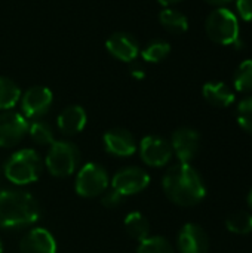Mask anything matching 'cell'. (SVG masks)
<instances>
[{"label": "cell", "instance_id": "cell-5", "mask_svg": "<svg viewBox=\"0 0 252 253\" xmlns=\"http://www.w3.org/2000/svg\"><path fill=\"white\" fill-rule=\"evenodd\" d=\"M208 37L218 44L229 46L239 39L238 16L227 7H217L212 10L205 22Z\"/></svg>", "mask_w": 252, "mask_h": 253}, {"label": "cell", "instance_id": "cell-9", "mask_svg": "<svg viewBox=\"0 0 252 253\" xmlns=\"http://www.w3.org/2000/svg\"><path fill=\"white\" fill-rule=\"evenodd\" d=\"M27 132L28 122L22 114L15 111H4L0 114V147H15Z\"/></svg>", "mask_w": 252, "mask_h": 253}, {"label": "cell", "instance_id": "cell-33", "mask_svg": "<svg viewBox=\"0 0 252 253\" xmlns=\"http://www.w3.org/2000/svg\"><path fill=\"white\" fill-rule=\"evenodd\" d=\"M0 253H3V243H1V240H0Z\"/></svg>", "mask_w": 252, "mask_h": 253}, {"label": "cell", "instance_id": "cell-14", "mask_svg": "<svg viewBox=\"0 0 252 253\" xmlns=\"http://www.w3.org/2000/svg\"><path fill=\"white\" fill-rule=\"evenodd\" d=\"M107 50L123 62H134L140 55V44L129 33H114L105 42Z\"/></svg>", "mask_w": 252, "mask_h": 253}, {"label": "cell", "instance_id": "cell-16", "mask_svg": "<svg viewBox=\"0 0 252 253\" xmlns=\"http://www.w3.org/2000/svg\"><path fill=\"white\" fill-rule=\"evenodd\" d=\"M86 122H88L86 111L80 105H68L61 111L56 120L58 129L65 136H73L82 132L86 126Z\"/></svg>", "mask_w": 252, "mask_h": 253}, {"label": "cell", "instance_id": "cell-12", "mask_svg": "<svg viewBox=\"0 0 252 253\" xmlns=\"http://www.w3.org/2000/svg\"><path fill=\"white\" fill-rule=\"evenodd\" d=\"M180 253H208L209 237L198 224H186L178 234Z\"/></svg>", "mask_w": 252, "mask_h": 253}, {"label": "cell", "instance_id": "cell-17", "mask_svg": "<svg viewBox=\"0 0 252 253\" xmlns=\"http://www.w3.org/2000/svg\"><path fill=\"white\" fill-rule=\"evenodd\" d=\"M203 98L214 107L226 108L235 102L233 90L223 82H208L202 89Z\"/></svg>", "mask_w": 252, "mask_h": 253}, {"label": "cell", "instance_id": "cell-13", "mask_svg": "<svg viewBox=\"0 0 252 253\" xmlns=\"http://www.w3.org/2000/svg\"><path fill=\"white\" fill-rule=\"evenodd\" d=\"M104 147L105 150L117 157H128L137 151V142L134 135L123 127H114L104 133Z\"/></svg>", "mask_w": 252, "mask_h": 253}, {"label": "cell", "instance_id": "cell-25", "mask_svg": "<svg viewBox=\"0 0 252 253\" xmlns=\"http://www.w3.org/2000/svg\"><path fill=\"white\" fill-rule=\"evenodd\" d=\"M137 253H174V248L165 237L149 236L147 239L140 242Z\"/></svg>", "mask_w": 252, "mask_h": 253}, {"label": "cell", "instance_id": "cell-24", "mask_svg": "<svg viewBox=\"0 0 252 253\" xmlns=\"http://www.w3.org/2000/svg\"><path fill=\"white\" fill-rule=\"evenodd\" d=\"M233 84L239 92H252V59H245L239 64L233 76Z\"/></svg>", "mask_w": 252, "mask_h": 253}, {"label": "cell", "instance_id": "cell-15", "mask_svg": "<svg viewBox=\"0 0 252 253\" xmlns=\"http://www.w3.org/2000/svg\"><path fill=\"white\" fill-rule=\"evenodd\" d=\"M21 253H56V242L46 228H31L19 243Z\"/></svg>", "mask_w": 252, "mask_h": 253}, {"label": "cell", "instance_id": "cell-19", "mask_svg": "<svg viewBox=\"0 0 252 253\" xmlns=\"http://www.w3.org/2000/svg\"><path fill=\"white\" fill-rule=\"evenodd\" d=\"M159 21L168 31H171L174 34H181V33L187 31V28H189L187 16L177 9H171V7L163 9L159 13Z\"/></svg>", "mask_w": 252, "mask_h": 253}, {"label": "cell", "instance_id": "cell-10", "mask_svg": "<svg viewBox=\"0 0 252 253\" xmlns=\"http://www.w3.org/2000/svg\"><path fill=\"white\" fill-rule=\"evenodd\" d=\"M53 101L52 90L45 86H33L21 96V110L25 117L39 119L45 116Z\"/></svg>", "mask_w": 252, "mask_h": 253}, {"label": "cell", "instance_id": "cell-28", "mask_svg": "<svg viewBox=\"0 0 252 253\" xmlns=\"http://www.w3.org/2000/svg\"><path fill=\"white\" fill-rule=\"evenodd\" d=\"M236 9L239 16L244 21H252V0H238L236 1Z\"/></svg>", "mask_w": 252, "mask_h": 253}, {"label": "cell", "instance_id": "cell-4", "mask_svg": "<svg viewBox=\"0 0 252 253\" xmlns=\"http://www.w3.org/2000/svg\"><path fill=\"white\" fill-rule=\"evenodd\" d=\"M80 163V151L68 141H53L45 159V165L50 175L67 178L77 170Z\"/></svg>", "mask_w": 252, "mask_h": 253}, {"label": "cell", "instance_id": "cell-22", "mask_svg": "<svg viewBox=\"0 0 252 253\" xmlns=\"http://www.w3.org/2000/svg\"><path fill=\"white\" fill-rule=\"evenodd\" d=\"M226 227L235 234H250L252 233V215L245 211H238L226 219Z\"/></svg>", "mask_w": 252, "mask_h": 253}, {"label": "cell", "instance_id": "cell-26", "mask_svg": "<svg viewBox=\"0 0 252 253\" xmlns=\"http://www.w3.org/2000/svg\"><path fill=\"white\" fill-rule=\"evenodd\" d=\"M238 123L239 126L252 135V96L245 98L238 105Z\"/></svg>", "mask_w": 252, "mask_h": 253}, {"label": "cell", "instance_id": "cell-20", "mask_svg": "<svg viewBox=\"0 0 252 253\" xmlns=\"http://www.w3.org/2000/svg\"><path fill=\"white\" fill-rule=\"evenodd\" d=\"M19 99L21 89L18 87V84L10 79L0 76V110L13 108Z\"/></svg>", "mask_w": 252, "mask_h": 253}, {"label": "cell", "instance_id": "cell-23", "mask_svg": "<svg viewBox=\"0 0 252 253\" xmlns=\"http://www.w3.org/2000/svg\"><path fill=\"white\" fill-rule=\"evenodd\" d=\"M171 52V44L165 40H153L150 42L146 49L141 52V56L146 62L157 64L162 62Z\"/></svg>", "mask_w": 252, "mask_h": 253}, {"label": "cell", "instance_id": "cell-21", "mask_svg": "<svg viewBox=\"0 0 252 253\" xmlns=\"http://www.w3.org/2000/svg\"><path fill=\"white\" fill-rule=\"evenodd\" d=\"M28 133L31 139L39 145H50L55 141L52 126L43 120H34L31 125H28Z\"/></svg>", "mask_w": 252, "mask_h": 253}, {"label": "cell", "instance_id": "cell-11", "mask_svg": "<svg viewBox=\"0 0 252 253\" xmlns=\"http://www.w3.org/2000/svg\"><path fill=\"white\" fill-rule=\"evenodd\" d=\"M171 147L180 163H190L199 153L201 135L192 127H180L172 135Z\"/></svg>", "mask_w": 252, "mask_h": 253}, {"label": "cell", "instance_id": "cell-6", "mask_svg": "<svg viewBox=\"0 0 252 253\" xmlns=\"http://www.w3.org/2000/svg\"><path fill=\"white\" fill-rule=\"evenodd\" d=\"M110 184V176L100 163H86L76 176V191L79 196L92 199L101 196Z\"/></svg>", "mask_w": 252, "mask_h": 253}, {"label": "cell", "instance_id": "cell-18", "mask_svg": "<svg viewBox=\"0 0 252 253\" xmlns=\"http://www.w3.org/2000/svg\"><path fill=\"white\" fill-rule=\"evenodd\" d=\"M125 230L126 233L137 242H141L150 234V222L141 212H131L125 218Z\"/></svg>", "mask_w": 252, "mask_h": 253}, {"label": "cell", "instance_id": "cell-3", "mask_svg": "<svg viewBox=\"0 0 252 253\" xmlns=\"http://www.w3.org/2000/svg\"><path fill=\"white\" fill-rule=\"evenodd\" d=\"M43 169V162L37 151L22 148L15 151L4 163V176L16 185H27L39 179Z\"/></svg>", "mask_w": 252, "mask_h": 253}, {"label": "cell", "instance_id": "cell-31", "mask_svg": "<svg viewBox=\"0 0 252 253\" xmlns=\"http://www.w3.org/2000/svg\"><path fill=\"white\" fill-rule=\"evenodd\" d=\"M162 6H166V7H169V6H172V4H177V3H180V1H183V0H157Z\"/></svg>", "mask_w": 252, "mask_h": 253}, {"label": "cell", "instance_id": "cell-29", "mask_svg": "<svg viewBox=\"0 0 252 253\" xmlns=\"http://www.w3.org/2000/svg\"><path fill=\"white\" fill-rule=\"evenodd\" d=\"M129 73H131V76H132V77H135V79H144V77H146V71H144V68H143L140 64H137V62H132V64H131V67H129Z\"/></svg>", "mask_w": 252, "mask_h": 253}, {"label": "cell", "instance_id": "cell-32", "mask_svg": "<svg viewBox=\"0 0 252 253\" xmlns=\"http://www.w3.org/2000/svg\"><path fill=\"white\" fill-rule=\"evenodd\" d=\"M248 205L252 208V190L250 191V194H248Z\"/></svg>", "mask_w": 252, "mask_h": 253}, {"label": "cell", "instance_id": "cell-30", "mask_svg": "<svg viewBox=\"0 0 252 253\" xmlns=\"http://www.w3.org/2000/svg\"><path fill=\"white\" fill-rule=\"evenodd\" d=\"M206 3H209V4H212V6H220V7H223L226 3H229V1H232V0H205Z\"/></svg>", "mask_w": 252, "mask_h": 253}, {"label": "cell", "instance_id": "cell-27", "mask_svg": "<svg viewBox=\"0 0 252 253\" xmlns=\"http://www.w3.org/2000/svg\"><path fill=\"white\" fill-rule=\"evenodd\" d=\"M102 197H101V203L105 206V208H108V209H114V208H117V206H120V203L123 202V196H120L117 191H114L113 188L111 190H105L102 194H101Z\"/></svg>", "mask_w": 252, "mask_h": 253}, {"label": "cell", "instance_id": "cell-7", "mask_svg": "<svg viewBox=\"0 0 252 253\" xmlns=\"http://www.w3.org/2000/svg\"><path fill=\"white\" fill-rule=\"evenodd\" d=\"M150 184V175L140 168H125L111 179V188L120 196L128 197L141 193Z\"/></svg>", "mask_w": 252, "mask_h": 253}, {"label": "cell", "instance_id": "cell-2", "mask_svg": "<svg viewBox=\"0 0 252 253\" xmlns=\"http://www.w3.org/2000/svg\"><path fill=\"white\" fill-rule=\"evenodd\" d=\"M40 218L37 200L22 190L0 191V227L6 230L27 228Z\"/></svg>", "mask_w": 252, "mask_h": 253}, {"label": "cell", "instance_id": "cell-8", "mask_svg": "<svg viewBox=\"0 0 252 253\" xmlns=\"http://www.w3.org/2000/svg\"><path fill=\"white\" fill-rule=\"evenodd\" d=\"M140 156L143 162L151 168L165 166L172 157V147L165 138L149 135L140 142Z\"/></svg>", "mask_w": 252, "mask_h": 253}, {"label": "cell", "instance_id": "cell-1", "mask_svg": "<svg viewBox=\"0 0 252 253\" xmlns=\"http://www.w3.org/2000/svg\"><path fill=\"white\" fill-rule=\"evenodd\" d=\"M166 197L178 206H195L206 196L201 173L190 163H178L168 169L162 181Z\"/></svg>", "mask_w": 252, "mask_h": 253}]
</instances>
